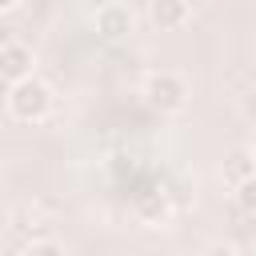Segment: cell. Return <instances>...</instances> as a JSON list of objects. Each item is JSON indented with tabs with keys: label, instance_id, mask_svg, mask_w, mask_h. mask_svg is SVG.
<instances>
[{
	"label": "cell",
	"instance_id": "6da1fadb",
	"mask_svg": "<svg viewBox=\"0 0 256 256\" xmlns=\"http://www.w3.org/2000/svg\"><path fill=\"white\" fill-rule=\"evenodd\" d=\"M8 112H12L20 124H40V120L52 112V88H48L44 80H36V76L8 84Z\"/></svg>",
	"mask_w": 256,
	"mask_h": 256
},
{
	"label": "cell",
	"instance_id": "7a4b0ae2",
	"mask_svg": "<svg viewBox=\"0 0 256 256\" xmlns=\"http://www.w3.org/2000/svg\"><path fill=\"white\" fill-rule=\"evenodd\" d=\"M144 96H148V104L160 108V112H180V108L188 104V84H184V76H176V72H152V76L144 80Z\"/></svg>",
	"mask_w": 256,
	"mask_h": 256
},
{
	"label": "cell",
	"instance_id": "3957f363",
	"mask_svg": "<svg viewBox=\"0 0 256 256\" xmlns=\"http://www.w3.org/2000/svg\"><path fill=\"white\" fill-rule=\"evenodd\" d=\"M92 28H96V36H100V40L116 44V40H124V36L132 32V12H128L124 4H104V8H96Z\"/></svg>",
	"mask_w": 256,
	"mask_h": 256
},
{
	"label": "cell",
	"instance_id": "277c9868",
	"mask_svg": "<svg viewBox=\"0 0 256 256\" xmlns=\"http://www.w3.org/2000/svg\"><path fill=\"white\" fill-rule=\"evenodd\" d=\"M32 64H36V56H32V48H28V44L8 40V44L0 48V76H4V84L28 80V76H32Z\"/></svg>",
	"mask_w": 256,
	"mask_h": 256
},
{
	"label": "cell",
	"instance_id": "5b68a950",
	"mask_svg": "<svg viewBox=\"0 0 256 256\" xmlns=\"http://www.w3.org/2000/svg\"><path fill=\"white\" fill-rule=\"evenodd\" d=\"M192 20V8L188 0H152V24L160 32H176Z\"/></svg>",
	"mask_w": 256,
	"mask_h": 256
},
{
	"label": "cell",
	"instance_id": "8992f818",
	"mask_svg": "<svg viewBox=\"0 0 256 256\" xmlns=\"http://www.w3.org/2000/svg\"><path fill=\"white\" fill-rule=\"evenodd\" d=\"M132 208H136V216L144 224H160L168 216V192L164 188H140L136 200H132Z\"/></svg>",
	"mask_w": 256,
	"mask_h": 256
},
{
	"label": "cell",
	"instance_id": "52a82bcc",
	"mask_svg": "<svg viewBox=\"0 0 256 256\" xmlns=\"http://www.w3.org/2000/svg\"><path fill=\"white\" fill-rule=\"evenodd\" d=\"M248 176H256V152L252 148H232L224 156V180L228 184H240Z\"/></svg>",
	"mask_w": 256,
	"mask_h": 256
},
{
	"label": "cell",
	"instance_id": "ba28073f",
	"mask_svg": "<svg viewBox=\"0 0 256 256\" xmlns=\"http://www.w3.org/2000/svg\"><path fill=\"white\" fill-rule=\"evenodd\" d=\"M236 204H240L248 216H256V176H248V180L236 184Z\"/></svg>",
	"mask_w": 256,
	"mask_h": 256
},
{
	"label": "cell",
	"instance_id": "9c48e42d",
	"mask_svg": "<svg viewBox=\"0 0 256 256\" xmlns=\"http://www.w3.org/2000/svg\"><path fill=\"white\" fill-rule=\"evenodd\" d=\"M64 244L60 240H28L24 244V256H60Z\"/></svg>",
	"mask_w": 256,
	"mask_h": 256
},
{
	"label": "cell",
	"instance_id": "30bf717a",
	"mask_svg": "<svg viewBox=\"0 0 256 256\" xmlns=\"http://www.w3.org/2000/svg\"><path fill=\"white\" fill-rule=\"evenodd\" d=\"M240 112H244V116H248V120L256 124V84H252V88H248V92L240 96Z\"/></svg>",
	"mask_w": 256,
	"mask_h": 256
},
{
	"label": "cell",
	"instance_id": "8fae6325",
	"mask_svg": "<svg viewBox=\"0 0 256 256\" xmlns=\"http://www.w3.org/2000/svg\"><path fill=\"white\" fill-rule=\"evenodd\" d=\"M12 8H20V0H0V12H12Z\"/></svg>",
	"mask_w": 256,
	"mask_h": 256
},
{
	"label": "cell",
	"instance_id": "7c38bea8",
	"mask_svg": "<svg viewBox=\"0 0 256 256\" xmlns=\"http://www.w3.org/2000/svg\"><path fill=\"white\" fill-rule=\"evenodd\" d=\"M252 152H256V140H252Z\"/></svg>",
	"mask_w": 256,
	"mask_h": 256
}]
</instances>
